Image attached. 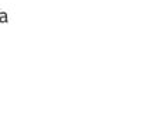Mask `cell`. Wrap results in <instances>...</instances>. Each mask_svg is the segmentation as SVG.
<instances>
[]
</instances>
